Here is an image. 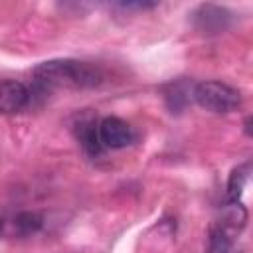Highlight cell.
I'll list each match as a JSON object with an SVG mask.
<instances>
[{"mask_svg":"<svg viewBox=\"0 0 253 253\" xmlns=\"http://www.w3.org/2000/svg\"><path fill=\"white\" fill-rule=\"evenodd\" d=\"M156 6H158L156 2H117L115 4V8H121V10H150Z\"/></svg>","mask_w":253,"mask_h":253,"instance_id":"10","label":"cell"},{"mask_svg":"<svg viewBox=\"0 0 253 253\" xmlns=\"http://www.w3.org/2000/svg\"><path fill=\"white\" fill-rule=\"evenodd\" d=\"M192 99L202 109L215 115H227L241 107V93L231 85L215 79L196 83L192 89Z\"/></svg>","mask_w":253,"mask_h":253,"instance_id":"2","label":"cell"},{"mask_svg":"<svg viewBox=\"0 0 253 253\" xmlns=\"http://www.w3.org/2000/svg\"><path fill=\"white\" fill-rule=\"evenodd\" d=\"M194 89V87H192ZM192 89H188V85L184 83V81H172L168 87H166V91H164V97H166V101H168V107L174 111H178V109H182L190 99H192Z\"/></svg>","mask_w":253,"mask_h":253,"instance_id":"9","label":"cell"},{"mask_svg":"<svg viewBox=\"0 0 253 253\" xmlns=\"http://www.w3.org/2000/svg\"><path fill=\"white\" fill-rule=\"evenodd\" d=\"M30 103V89L16 79L0 81V115L20 113Z\"/></svg>","mask_w":253,"mask_h":253,"instance_id":"5","label":"cell"},{"mask_svg":"<svg viewBox=\"0 0 253 253\" xmlns=\"http://www.w3.org/2000/svg\"><path fill=\"white\" fill-rule=\"evenodd\" d=\"M34 81L43 89H93L103 83V71L87 61L49 59L34 69Z\"/></svg>","mask_w":253,"mask_h":253,"instance_id":"1","label":"cell"},{"mask_svg":"<svg viewBox=\"0 0 253 253\" xmlns=\"http://www.w3.org/2000/svg\"><path fill=\"white\" fill-rule=\"evenodd\" d=\"M194 16H196V26L204 34H217V32L225 30L227 28V20H229L227 10H223L219 6H213V4L200 6Z\"/></svg>","mask_w":253,"mask_h":253,"instance_id":"7","label":"cell"},{"mask_svg":"<svg viewBox=\"0 0 253 253\" xmlns=\"http://www.w3.org/2000/svg\"><path fill=\"white\" fill-rule=\"evenodd\" d=\"M99 138L103 148H125L134 142V130L119 117H105L99 121Z\"/></svg>","mask_w":253,"mask_h":253,"instance_id":"4","label":"cell"},{"mask_svg":"<svg viewBox=\"0 0 253 253\" xmlns=\"http://www.w3.org/2000/svg\"><path fill=\"white\" fill-rule=\"evenodd\" d=\"M249 174H251V164L249 162H243V164H239L231 170L229 180H227V200L229 202H239V196L245 190Z\"/></svg>","mask_w":253,"mask_h":253,"instance_id":"8","label":"cell"},{"mask_svg":"<svg viewBox=\"0 0 253 253\" xmlns=\"http://www.w3.org/2000/svg\"><path fill=\"white\" fill-rule=\"evenodd\" d=\"M43 227V215L32 210L16 211L0 219V235L4 237H28Z\"/></svg>","mask_w":253,"mask_h":253,"instance_id":"3","label":"cell"},{"mask_svg":"<svg viewBox=\"0 0 253 253\" xmlns=\"http://www.w3.org/2000/svg\"><path fill=\"white\" fill-rule=\"evenodd\" d=\"M73 130H75V138L79 140L85 154L99 156L103 152V144H101V138H99V123L93 117H81L75 123Z\"/></svg>","mask_w":253,"mask_h":253,"instance_id":"6","label":"cell"}]
</instances>
